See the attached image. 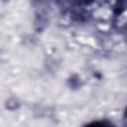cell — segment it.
<instances>
[{
  "label": "cell",
  "instance_id": "obj_1",
  "mask_svg": "<svg viewBox=\"0 0 127 127\" xmlns=\"http://www.w3.org/2000/svg\"><path fill=\"white\" fill-rule=\"evenodd\" d=\"M126 114H127V109H126Z\"/></svg>",
  "mask_w": 127,
  "mask_h": 127
}]
</instances>
